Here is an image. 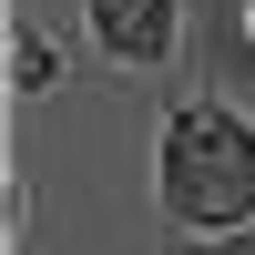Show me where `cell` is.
I'll return each instance as SVG.
<instances>
[{"instance_id":"cell-3","label":"cell","mask_w":255,"mask_h":255,"mask_svg":"<svg viewBox=\"0 0 255 255\" xmlns=\"http://www.w3.org/2000/svg\"><path fill=\"white\" fill-rule=\"evenodd\" d=\"M204 255H255V235H235V225H225V245H204Z\"/></svg>"},{"instance_id":"cell-1","label":"cell","mask_w":255,"mask_h":255,"mask_svg":"<svg viewBox=\"0 0 255 255\" xmlns=\"http://www.w3.org/2000/svg\"><path fill=\"white\" fill-rule=\"evenodd\" d=\"M163 204L184 225H215V235L255 204V133L235 113H184L163 133Z\"/></svg>"},{"instance_id":"cell-2","label":"cell","mask_w":255,"mask_h":255,"mask_svg":"<svg viewBox=\"0 0 255 255\" xmlns=\"http://www.w3.org/2000/svg\"><path fill=\"white\" fill-rule=\"evenodd\" d=\"M92 31L113 41L123 61H153L174 41V0H92Z\"/></svg>"}]
</instances>
